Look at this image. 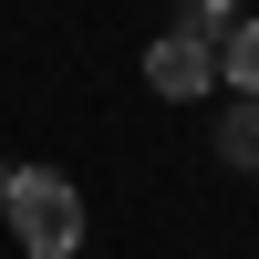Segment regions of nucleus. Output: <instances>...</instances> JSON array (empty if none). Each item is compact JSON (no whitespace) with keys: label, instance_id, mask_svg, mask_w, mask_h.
I'll return each mask as SVG.
<instances>
[{"label":"nucleus","instance_id":"obj_5","mask_svg":"<svg viewBox=\"0 0 259 259\" xmlns=\"http://www.w3.org/2000/svg\"><path fill=\"white\" fill-rule=\"evenodd\" d=\"M187 31H197V41H207V52H218V41H228V31H239V21H228V0H197V11H187Z\"/></svg>","mask_w":259,"mask_h":259},{"label":"nucleus","instance_id":"obj_1","mask_svg":"<svg viewBox=\"0 0 259 259\" xmlns=\"http://www.w3.org/2000/svg\"><path fill=\"white\" fill-rule=\"evenodd\" d=\"M0 218L31 259H73L83 249V187L52 177V166H21V177H0Z\"/></svg>","mask_w":259,"mask_h":259},{"label":"nucleus","instance_id":"obj_4","mask_svg":"<svg viewBox=\"0 0 259 259\" xmlns=\"http://www.w3.org/2000/svg\"><path fill=\"white\" fill-rule=\"evenodd\" d=\"M218 83H239V94H259V21H239V31L218 41Z\"/></svg>","mask_w":259,"mask_h":259},{"label":"nucleus","instance_id":"obj_3","mask_svg":"<svg viewBox=\"0 0 259 259\" xmlns=\"http://www.w3.org/2000/svg\"><path fill=\"white\" fill-rule=\"evenodd\" d=\"M218 156H228V166H259V94H239V104H228V124H218Z\"/></svg>","mask_w":259,"mask_h":259},{"label":"nucleus","instance_id":"obj_2","mask_svg":"<svg viewBox=\"0 0 259 259\" xmlns=\"http://www.w3.org/2000/svg\"><path fill=\"white\" fill-rule=\"evenodd\" d=\"M145 83H156L166 104H197L207 83H218V52H207L197 31H156L145 41Z\"/></svg>","mask_w":259,"mask_h":259}]
</instances>
